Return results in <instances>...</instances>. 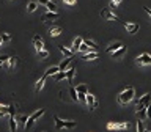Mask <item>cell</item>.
I'll return each mask as SVG.
<instances>
[{
    "label": "cell",
    "mask_w": 151,
    "mask_h": 132,
    "mask_svg": "<svg viewBox=\"0 0 151 132\" xmlns=\"http://www.w3.org/2000/svg\"><path fill=\"white\" fill-rule=\"evenodd\" d=\"M134 96H135V90L132 87H129V88H126L125 91H121L118 94V102L121 104V106H125V104L131 102V101L134 99Z\"/></svg>",
    "instance_id": "cell-1"
},
{
    "label": "cell",
    "mask_w": 151,
    "mask_h": 132,
    "mask_svg": "<svg viewBox=\"0 0 151 132\" xmlns=\"http://www.w3.org/2000/svg\"><path fill=\"white\" fill-rule=\"evenodd\" d=\"M44 113H46V110H44V108H40V110L33 112V113L29 116V119H27V123H25V126H24V127H25V131H29L30 127H32L33 124L36 123L38 119H40V118H41V116L44 115Z\"/></svg>",
    "instance_id": "cell-2"
},
{
    "label": "cell",
    "mask_w": 151,
    "mask_h": 132,
    "mask_svg": "<svg viewBox=\"0 0 151 132\" xmlns=\"http://www.w3.org/2000/svg\"><path fill=\"white\" fill-rule=\"evenodd\" d=\"M54 121H55V127L57 129H74L76 127V121H65V119H61L60 116H54Z\"/></svg>",
    "instance_id": "cell-3"
},
{
    "label": "cell",
    "mask_w": 151,
    "mask_h": 132,
    "mask_svg": "<svg viewBox=\"0 0 151 132\" xmlns=\"http://www.w3.org/2000/svg\"><path fill=\"white\" fill-rule=\"evenodd\" d=\"M131 127V123L127 121H112L107 124V129L109 131H125V129H129Z\"/></svg>",
    "instance_id": "cell-4"
},
{
    "label": "cell",
    "mask_w": 151,
    "mask_h": 132,
    "mask_svg": "<svg viewBox=\"0 0 151 132\" xmlns=\"http://www.w3.org/2000/svg\"><path fill=\"white\" fill-rule=\"evenodd\" d=\"M135 63L140 66H148V65H151V55L150 53H142V55H138L135 58Z\"/></svg>",
    "instance_id": "cell-5"
},
{
    "label": "cell",
    "mask_w": 151,
    "mask_h": 132,
    "mask_svg": "<svg viewBox=\"0 0 151 132\" xmlns=\"http://www.w3.org/2000/svg\"><path fill=\"white\" fill-rule=\"evenodd\" d=\"M101 16H102L104 19H107V21H120L117 14H115L112 10H109V8H104L102 11H101Z\"/></svg>",
    "instance_id": "cell-6"
},
{
    "label": "cell",
    "mask_w": 151,
    "mask_h": 132,
    "mask_svg": "<svg viewBox=\"0 0 151 132\" xmlns=\"http://www.w3.org/2000/svg\"><path fill=\"white\" fill-rule=\"evenodd\" d=\"M98 99H96V96H93L91 93H87V106L90 110H95V108H98Z\"/></svg>",
    "instance_id": "cell-7"
},
{
    "label": "cell",
    "mask_w": 151,
    "mask_h": 132,
    "mask_svg": "<svg viewBox=\"0 0 151 132\" xmlns=\"http://www.w3.org/2000/svg\"><path fill=\"white\" fill-rule=\"evenodd\" d=\"M151 102V93H146L145 96H142L140 99H138V102H137V110H140V108H145L146 107V104Z\"/></svg>",
    "instance_id": "cell-8"
},
{
    "label": "cell",
    "mask_w": 151,
    "mask_h": 132,
    "mask_svg": "<svg viewBox=\"0 0 151 132\" xmlns=\"http://www.w3.org/2000/svg\"><path fill=\"white\" fill-rule=\"evenodd\" d=\"M123 25H125V28L127 30V33L134 35L138 32V28H140V25L137 24V22H123Z\"/></svg>",
    "instance_id": "cell-9"
},
{
    "label": "cell",
    "mask_w": 151,
    "mask_h": 132,
    "mask_svg": "<svg viewBox=\"0 0 151 132\" xmlns=\"http://www.w3.org/2000/svg\"><path fill=\"white\" fill-rule=\"evenodd\" d=\"M38 5H42L47 8V11H57V5L54 2H50V0H38Z\"/></svg>",
    "instance_id": "cell-10"
},
{
    "label": "cell",
    "mask_w": 151,
    "mask_h": 132,
    "mask_svg": "<svg viewBox=\"0 0 151 132\" xmlns=\"http://www.w3.org/2000/svg\"><path fill=\"white\" fill-rule=\"evenodd\" d=\"M33 46H35V49H36V52L44 49V42H42V38L40 35H35L33 36Z\"/></svg>",
    "instance_id": "cell-11"
},
{
    "label": "cell",
    "mask_w": 151,
    "mask_h": 132,
    "mask_svg": "<svg viewBox=\"0 0 151 132\" xmlns=\"http://www.w3.org/2000/svg\"><path fill=\"white\" fill-rule=\"evenodd\" d=\"M74 74H76V68H74V66H68V69H66V80H68V83H74Z\"/></svg>",
    "instance_id": "cell-12"
},
{
    "label": "cell",
    "mask_w": 151,
    "mask_h": 132,
    "mask_svg": "<svg viewBox=\"0 0 151 132\" xmlns=\"http://www.w3.org/2000/svg\"><path fill=\"white\" fill-rule=\"evenodd\" d=\"M99 57V53L96 52V50H88V52H85L82 55V60H96V58Z\"/></svg>",
    "instance_id": "cell-13"
},
{
    "label": "cell",
    "mask_w": 151,
    "mask_h": 132,
    "mask_svg": "<svg viewBox=\"0 0 151 132\" xmlns=\"http://www.w3.org/2000/svg\"><path fill=\"white\" fill-rule=\"evenodd\" d=\"M60 14L57 13V11H49V13H46L44 16H42V21H55V19H58Z\"/></svg>",
    "instance_id": "cell-14"
},
{
    "label": "cell",
    "mask_w": 151,
    "mask_h": 132,
    "mask_svg": "<svg viewBox=\"0 0 151 132\" xmlns=\"http://www.w3.org/2000/svg\"><path fill=\"white\" fill-rule=\"evenodd\" d=\"M71 61H72V57H65V60L58 65V69H60V71H66L68 66L71 65Z\"/></svg>",
    "instance_id": "cell-15"
},
{
    "label": "cell",
    "mask_w": 151,
    "mask_h": 132,
    "mask_svg": "<svg viewBox=\"0 0 151 132\" xmlns=\"http://www.w3.org/2000/svg\"><path fill=\"white\" fill-rule=\"evenodd\" d=\"M46 79H47V77L42 74V77L36 82V85H35V91H36V93H40V91L42 90V87H44V83H46Z\"/></svg>",
    "instance_id": "cell-16"
},
{
    "label": "cell",
    "mask_w": 151,
    "mask_h": 132,
    "mask_svg": "<svg viewBox=\"0 0 151 132\" xmlns=\"http://www.w3.org/2000/svg\"><path fill=\"white\" fill-rule=\"evenodd\" d=\"M58 49L65 57H74V53H76L72 49H68V47H65V46H58Z\"/></svg>",
    "instance_id": "cell-17"
},
{
    "label": "cell",
    "mask_w": 151,
    "mask_h": 132,
    "mask_svg": "<svg viewBox=\"0 0 151 132\" xmlns=\"http://www.w3.org/2000/svg\"><path fill=\"white\" fill-rule=\"evenodd\" d=\"M82 42H84V38L82 36H77L76 38V40L74 41H72V50H74V52H77V50H79V47H80V44H82Z\"/></svg>",
    "instance_id": "cell-18"
},
{
    "label": "cell",
    "mask_w": 151,
    "mask_h": 132,
    "mask_svg": "<svg viewBox=\"0 0 151 132\" xmlns=\"http://www.w3.org/2000/svg\"><path fill=\"white\" fill-rule=\"evenodd\" d=\"M58 71H60V69H58V66H50V68L47 69V71L44 72V76H46V77H49V76H55Z\"/></svg>",
    "instance_id": "cell-19"
},
{
    "label": "cell",
    "mask_w": 151,
    "mask_h": 132,
    "mask_svg": "<svg viewBox=\"0 0 151 132\" xmlns=\"http://www.w3.org/2000/svg\"><path fill=\"white\" fill-rule=\"evenodd\" d=\"M61 32H63V28H61V27H52V28L49 30V35L55 38V36H58V35H60Z\"/></svg>",
    "instance_id": "cell-20"
},
{
    "label": "cell",
    "mask_w": 151,
    "mask_h": 132,
    "mask_svg": "<svg viewBox=\"0 0 151 132\" xmlns=\"http://www.w3.org/2000/svg\"><path fill=\"white\" fill-rule=\"evenodd\" d=\"M121 46H123L121 42H113V44H110V46H109V47H107L106 50H107V52H109V53H113L115 50H118L120 47H121Z\"/></svg>",
    "instance_id": "cell-21"
},
{
    "label": "cell",
    "mask_w": 151,
    "mask_h": 132,
    "mask_svg": "<svg viewBox=\"0 0 151 132\" xmlns=\"http://www.w3.org/2000/svg\"><path fill=\"white\" fill-rule=\"evenodd\" d=\"M3 65H5V66H6V68H8V69H13L14 66H16V58H14V57H8V60H6V63H3Z\"/></svg>",
    "instance_id": "cell-22"
},
{
    "label": "cell",
    "mask_w": 151,
    "mask_h": 132,
    "mask_svg": "<svg viewBox=\"0 0 151 132\" xmlns=\"http://www.w3.org/2000/svg\"><path fill=\"white\" fill-rule=\"evenodd\" d=\"M69 96H71V99L74 101V102H77V101H79V94H77L76 87H71V88H69Z\"/></svg>",
    "instance_id": "cell-23"
},
{
    "label": "cell",
    "mask_w": 151,
    "mask_h": 132,
    "mask_svg": "<svg viewBox=\"0 0 151 132\" xmlns=\"http://www.w3.org/2000/svg\"><path fill=\"white\" fill-rule=\"evenodd\" d=\"M125 52H126V47H125V46H121V47H120L118 50H115V52L112 53V55H113V58H120V57L123 55V53H125Z\"/></svg>",
    "instance_id": "cell-24"
},
{
    "label": "cell",
    "mask_w": 151,
    "mask_h": 132,
    "mask_svg": "<svg viewBox=\"0 0 151 132\" xmlns=\"http://www.w3.org/2000/svg\"><path fill=\"white\" fill-rule=\"evenodd\" d=\"M76 90H77V93H84V94H87V93H88V88H87V85H85V83H79L76 87Z\"/></svg>",
    "instance_id": "cell-25"
},
{
    "label": "cell",
    "mask_w": 151,
    "mask_h": 132,
    "mask_svg": "<svg viewBox=\"0 0 151 132\" xmlns=\"http://www.w3.org/2000/svg\"><path fill=\"white\" fill-rule=\"evenodd\" d=\"M36 8H38V3H36V2H30L29 5H27V11H29V13H33V11H36Z\"/></svg>",
    "instance_id": "cell-26"
},
{
    "label": "cell",
    "mask_w": 151,
    "mask_h": 132,
    "mask_svg": "<svg viewBox=\"0 0 151 132\" xmlns=\"http://www.w3.org/2000/svg\"><path fill=\"white\" fill-rule=\"evenodd\" d=\"M63 79H66V71H58L55 74V80L60 82V80H63Z\"/></svg>",
    "instance_id": "cell-27"
},
{
    "label": "cell",
    "mask_w": 151,
    "mask_h": 132,
    "mask_svg": "<svg viewBox=\"0 0 151 132\" xmlns=\"http://www.w3.org/2000/svg\"><path fill=\"white\" fill-rule=\"evenodd\" d=\"M49 57V52L46 49H42V50H38V58H41V60H46V58Z\"/></svg>",
    "instance_id": "cell-28"
},
{
    "label": "cell",
    "mask_w": 151,
    "mask_h": 132,
    "mask_svg": "<svg viewBox=\"0 0 151 132\" xmlns=\"http://www.w3.org/2000/svg\"><path fill=\"white\" fill-rule=\"evenodd\" d=\"M137 115H138V119H143V121H145V119H146V108H140V110H137Z\"/></svg>",
    "instance_id": "cell-29"
},
{
    "label": "cell",
    "mask_w": 151,
    "mask_h": 132,
    "mask_svg": "<svg viewBox=\"0 0 151 132\" xmlns=\"http://www.w3.org/2000/svg\"><path fill=\"white\" fill-rule=\"evenodd\" d=\"M84 42H85V44H87L90 49L96 50V42H95V41H91V40H85V38H84Z\"/></svg>",
    "instance_id": "cell-30"
},
{
    "label": "cell",
    "mask_w": 151,
    "mask_h": 132,
    "mask_svg": "<svg viewBox=\"0 0 151 132\" xmlns=\"http://www.w3.org/2000/svg\"><path fill=\"white\" fill-rule=\"evenodd\" d=\"M88 50H93V49H90L87 44H85V42H82V44H80V47H79V52L85 53V52H88Z\"/></svg>",
    "instance_id": "cell-31"
},
{
    "label": "cell",
    "mask_w": 151,
    "mask_h": 132,
    "mask_svg": "<svg viewBox=\"0 0 151 132\" xmlns=\"http://www.w3.org/2000/svg\"><path fill=\"white\" fill-rule=\"evenodd\" d=\"M137 132H145V126H143V119L137 121Z\"/></svg>",
    "instance_id": "cell-32"
},
{
    "label": "cell",
    "mask_w": 151,
    "mask_h": 132,
    "mask_svg": "<svg viewBox=\"0 0 151 132\" xmlns=\"http://www.w3.org/2000/svg\"><path fill=\"white\" fill-rule=\"evenodd\" d=\"M0 36H2V41H3V42H8V41H11V36H10L8 33H2Z\"/></svg>",
    "instance_id": "cell-33"
},
{
    "label": "cell",
    "mask_w": 151,
    "mask_h": 132,
    "mask_svg": "<svg viewBox=\"0 0 151 132\" xmlns=\"http://www.w3.org/2000/svg\"><path fill=\"white\" fill-rule=\"evenodd\" d=\"M146 118H151V102H148L146 104Z\"/></svg>",
    "instance_id": "cell-34"
},
{
    "label": "cell",
    "mask_w": 151,
    "mask_h": 132,
    "mask_svg": "<svg viewBox=\"0 0 151 132\" xmlns=\"http://www.w3.org/2000/svg\"><path fill=\"white\" fill-rule=\"evenodd\" d=\"M109 10H112V11L117 10V3H115L113 0H110V2H109Z\"/></svg>",
    "instance_id": "cell-35"
},
{
    "label": "cell",
    "mask_w": 151,
    "mask_h": 132,
    "mask_svg": "<svg viewBox=\"0 0 151 132\" xmlns=\"http://www.w3.org/2000/svg\"><path fill=\"white\" fill-rule=\"evenodd\" d=\"M27 119H29V118H27V116H25V115H22V116H19V121H21L22 124H24V126H25V123H27Z\"/></svg>",
    "instance_id": "cell-36"
},
{
    "label": "cell",
    "mask_w": 151,
    "mask_h": 132,
    "mask_svg": "<svg viewBox=\"0 0 151 132\" xmlns=\"http://www.w3.org/2000/svg\"><path fill=\"white\" fill-rule=\"evenodd\" d=\"M65 3H66V5H76V2L77 0H63Z\"/></svg>",
    "instance_id": "cell-37"
},
{
    "label": "cell",
    "mask_w": 151,
    "mask_h": 132,
    "mask_svg": "<svg viewBox=\"0 0 151 132\" xmlns=\"http://www.w3.org/2000/svg\"><path fill=\"white\" fill-rule=\"evenodd\" d=\"M6 60H8V55H2V57H0V61H2V65L6 63Z\"/></svg>",
    "instance_id": "cell-38"
},
{
    "label": "cell",
    "mask_w": 151,
    "mask_h": 132,
    "mask_svg": "<svg viewBox=\"0 0 151 132\" xmlns=\"http://www.w3.org/2000/svg\"><path fill=\"white\" fill-rule=\"evenodd\" d=\"M145 11H146V13H148L150 16H151V8H148V6H145Z\"/></svg>",
    "instance_id": "cell-39"
},
{
    "label": "cell",
    "mask_w": 151,
    "mask_h": 132,
    "mask_svg": "<svg viewBox=\"0 0 151 132\" xmlns=\"http://www.w3.org/2000/svg\"><path fill=\"white\" fill-rule=\"evenodd\" d=\"M113 2H115V3H117V5H118V3H120V2H123V0H113Z\"/></svg>",
    "instance_id": "cell-40"
},
{
    "label": "cell",
    "mask_w": 151,
    "mask_h": 132,
    "mask_svg": "<svg viewBox=\"0 0 151 132\" xmlns=\"http://www.w3.org/2000/svg\"><path fill=\"white\" fill-rule=\"evenodd\" d=\"M145 132H151V131H148V129H145Z\"/></svg>",
    "instance_id": "cell-41"
}]
</instances>
